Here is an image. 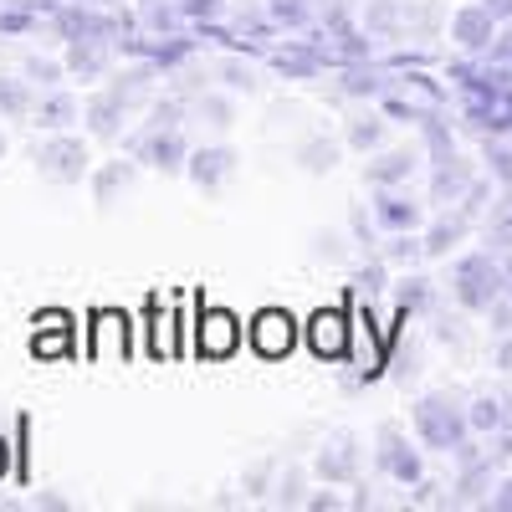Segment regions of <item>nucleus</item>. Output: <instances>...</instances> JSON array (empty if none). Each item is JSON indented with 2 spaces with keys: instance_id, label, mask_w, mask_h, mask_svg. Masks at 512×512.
<instances>
[{
  "instance_id": "f257e3e1",
  "label": "nucleus",
  "mask_w": 512,
  "mask_h": 512,
  "mask_svg": "<svg viewBox=\"0 0 512 512\" xmlns=\"http://www.w3.org/2000/svg\"><path fill=\"white\" fill-rule=\"evenodd\" d=\"M451 292L466 313H492L507 292V272L492 251H466L461 262L451 267Z\"/></svg>"
},
{
  "instance_id": "f03ea898",
  "label": "nucleus",
  "mask_w": 512,
  "mask_h": 512,
  "mask_svg": "<svg viewBox=\"0 0 512 512\" xmlns=\"http://www.w3.org/2000/svg\"><path fill=\"white\" fill-rule=\"evenodd\" d=\"M410 420H415V436L431 451H446V456H456L466 446V436H472V420H466V410L451 395H420Z\"/></svg>"
},
{
  "instance_id": "7ed1b4c3",
  "label": "nucleus",
  "mask_w": 512,
  "mask_h": 512,
  "mask_svg": "<svg viewBox=\"0 0 512 512\" xmlns=\"http://www.w3.org/2000/svg\"><path fill=\"white\" fill-rule=\"evenodd\" d=\"M364 31L369 36H384V41H425L436 31V11L431 6H410V0H369L364 6Z\"/></svg>"
},
{
  "instance_id": "20e7f679",
  "label": "nucleus",
  "mask_w": 512,
  "mask_h": 512,
  "mask_svg": "<svg viewBox=\"0 0 512 512\" xmlns=\"http://www.w3.org/2000/svg\"><path fill=\"white\" fill-rule=\"evenodd\" d=\"M88 169H93L88 144H82L77 134H67V128L36 144V175L47 185H82V180H88Z\"/></svg>"
},
{
  "instance_id": "39448f33",
  "label": "nucleus",
  "mask_w": 512,
  "mask_h": 512,
  "mask_svg": "<svg viewBox=\"0 0 512 512\" xmlns=\"http://www.w3.org/2000/svg\"><path fill=\"white\" fill-rule=\"evenodd\" d=\"M52 26L62 41H113L128 31V16H108L98 6H82V0H57Z\"/></svg>"
},
{
  "instance_id": "423d86ee",
  "label": "nucleus",
  "mask_w": 512,
  "mask_h": 512,
  "mask_svg": "<svg viewBox=\"0 0 512 512\" xmlns=\"http://www.w3.org/2000/svg\"><path fill=\"white\" fill-rule=\"evenodd\" d=\"M359 466H364V451H359V436L354 431H328L313 451V472L328 482V487H344L359 477Z\"/></svg>"
},
{
  "instance_id": "0eeeda50",
  "label": "nucleus",
  "mask_w": 512,
  "mask_h": 512,
  "mask_svg": "<svg viewBox=\"0 0 512 512\" xmlns=\"http://www.w3.org/2000/svg\"><path fill=\"white\" fill-rule=\"evenodd\" d=\"M374 461H379V472L390 477V482H400V487L425 482V461H420V451L395 431V425H379V436H374Z\"/></svg>"
},
{
  "instance_id": "6e6552de",
  "label": "nucleus",
  "mask_w": 512,
  "mask_h": 512,
  "mask_svg": "<svg viewBox=\"0 0 512 512\" xmlns=\"http://www.w3.org/2000/svg\"><path fill=\"white\" fill-rule=\"evenodd\" d=\"M134 159L164 169V175H180V169L190 164V144H185L180 128H144V134L134 139Z\"/></svg>"
},
{
  "instance_id": "1a4fd4ad",
  "label": "nucleus",
  "mask_w": 512,
  "mask_h": 512,
  "mask_svg": "<svg viewBox=\"0 0 512 512\" xmlns=\"http://www.w3.org/2000/svg\"><path fill=\"white\" fill-rule=\"evenodd\" d=\"M497 16L482 6V0H477V6H461L456 16H451V41H456V47L461 52H472V57H482V52H492V41H497Z\"/></svg>"
},
{
  "instance_id": "9d476101",
  "label": "nucleus",
  "mask_w": 512,
  "mask_h": 512,
  "mask_svg": "<svg viewBox=\"0 0 512 512\" xmlns=\"http://www.w3.org/2000/svg\"><path fill=\"white\" fill-rule=\"evenodd\" d=\"M246 338H251V349L262 354V359H282L297 344V323L282 308H267V313H256V323L246 328Z\"/></svg>"
},
{
  "instance_id": "9b49d317",
  "label": "nucleus",
  "mask_w": 512,
  "mask_h": 512,
  "mask_svg": "<svg viewBox=\"0 0 512 512\" xmlns=\"http://www.w3.org/2000/svg\"><path fill=\"white\" fill-rule=\"evenodd\" d=\"M195 338H200V354L205 359H231L236 344H241V323L226 308H205L200 323H195Z\"/></svg>"
},
{
  "instance_id": "f8f14e48",
  "label": "nucleus",
  "mask_w": 512,
  "mask_h": 512,
  "mask_svg": "<svg viewBox=\"0 0 512 512\" xmlns=\"http://www.w3.org/2000/svg\"><path fill=\"white\" fill-rule=\"evenodd\" d=\"M123 118H128V93L118 88H103V93H93L88 103H82V123L93 128V139H118V128H123Z\"/></svg>"
},
{
  "instance_id": "ddd939ff",
  "label": "nucleus",
  "mask_w": 512,
  "mask_h": 512,
  "mask_svg": "<svg viewBox=\"0 0 512 512\" xmlns=\"http://www.w3.org/2000/svg\"><path fill=\"white\" fill-rule=\"evenodd\" d=\"M185 175H190L200 190H221V185L236 175V149H231V144H205V149H190Z\"/></svg>"
},
{
  "instance_id": "4468645a",
  "label": "nucleus",
  "mask_w": 512,
  "mask_h": 512,
  "mask_svg": "<svg viewBox=\"0 0 512 512\" xmlns=\"http://www.w3.org/2000/svg\"><path fill=\"white\" fill-rule=\"evenodd\" d=\"M118 52H123V57H144V62H154V67H180V62L195 52V41H190L185 31H175V36H159V41L123 36V41H118Z\"/></svg>"
},
{
  "instance_id": "2eb2a0df",
  "label": "nucleus",
  "mask_w": 512,
  "mask_h": 512,
  "mask_svg": "<svg viewBox=\"0 0 512 512\" xmlns=\"http://www.w3.org/2000/svg\"><path fill=\"white\" fill-rule=\"evenodd\" d=\"M374 221H379L384 231H415V226L425 221V205H420V200H410L400 185L374 190Z\"/></svg>"
},
{
  "instance_id": "dca6fc26",
  "label": "nucleus",
  "mask_w": 512,
  "mask_h": 512,
  "mask_svg": "<svg viewBox=\"0 0 512 512\" xmlns=\"http://www.w3.org/2000/svg\"><path fill=\"white\" fill-rule=\"evenodd\" d=\"M466 190H472V169H466V159L456 154V149H446V154H436V175H431V200L436 205H456V200H466Z\"/></svg>"
},
{
  "instance_id": "f3484780",
  "label": "nucleus",
  "mask_w": 512,
  "mask_h": 512,
  "mask_svg": "<svg viewBox=\"0 0 512 512\" xmlns=\"http://www.w3.org/2000/svg\"><path fill=\"white\" fill-rule=\"evenodd\" d=\"M67 77H82V82H98L108 67H113V41H67Z\"/></svg>"
},
{
  "instance_id": "a211bd4d",
  "label": "nucleus",
  "mask_w": 512,
  "mask_h": 512,
  "mask_svg": "<svg viewBox=\"0 0 512 512\" xmlns=\"http://www.w3.org/2000/svg\"><path fill=\"white\" fill-rule=\"evenodd\" d=\"M36 128H47V134H62V128H72L77 118H82V103L67 93V88H47L36 98Z\"/></svg>"
},
{
  "instance_id": "6ab92c4d",
  "label": "nucleus",
  "mask_w": 512,
  "mask_h": 512,
  "mask_svg": "<svg viewBox=\"0 0 512 512\" xmlns=\"http://www.w3.org/2000/svg\"><path fill=\"white\" fill-rule=\"evenodd\" d=\"M410 175H415V154H410V149H384V154H374V159L364 164V180H369L374 190L410 185Z\"/></svg>"
},
{
  "instance_id": "aec40b11",
  "label": "nucleus",
  "mask_w": 512,
  "mask_h": 512,
  "mask_svg": "<svg viewBox=\"0 0 512 512\" xmlns=\"http://www.w3.org/2000/svg\"><path fill=\"white\" fill-rule=\"evenodd\" d=\"M466 118H472L482 134H512V93L466 98Z\"/></svg>"
},
{
  "instance_id": "412c9836",
  "label": "nucleus",
  "mask_w": 512,
  "mask_h": 512,
  "mask_svg": "<svg viewBox=\"0 0 512 512\" xmlns=\"http://www.w3.org/2000/svg\"><path fill=\"white\" fill-rule=\"evenodd\" d=\"M308 338H313V349L323 354V359H338L349 349V318L344 313H318L313 323H308Z\"/></svg>"
},
{
  "instance_id": "4be33fe9",
  "label": "nucleus",
  "mask_w": 512,
  "mask_h": 512,
  "mask_svg": "<svg viewBox=\"0 0 512 512\" xmlns=\"http://www.w3.org/2000/svg\"><path fill=\"white\" fill-rule=\"evenodd\" d=\"M338 159H344V144L328 139V134H313L297 144V164H303V175H333Z\"/></svg>"
},
{
  "instance_id": "5701e85b",
  "label": "nucleus",
  "mask_w": 512,
  "mask_h": 512,
  "mask_svg": "<svg viewBox=\"0 0 512 512\" xmlns=\"http://www.w3.org/2000/svg\"><path fill=\"white\" fill-rule=\"evenodd\" d=\"M466 231H472V205H466V210H451V216H441L431 231L420 236V241H425V256H446Z\"/></svg>"
},
{
  "instance_id": "b1692460",
  "label": "nucleus",
  "mask_w": 512,
  "mask_h": 512,
  "mask_svg": "<svg viewBox=\"0 0 512 512\" xmlns=\"http://www.w3.org/2000/svg\"><path fill=\"white\" fill-rule=\"evenodd\" d=\"M134 180H139V164H134V159H108V164L98 169V175H93V200L108 210V205H113V195H118V190H128Z\"/></svg>"
},
{
  "instance_id": "393cba45",
  "label": "nucleus",
  "mask_w": 512,
  "mask_h": 512,
  "mask_svg": "<svg viewBox=\"0 0 512 512\" xmlns=\"http://www.w3.org/2000/svg\"><path fill=\"white\" fill-rule=\"evenodd\" d=\"M36 113V82L0 72V118H31Z\"/></svg>"
},
{
  "instance_id": "a878e982",
  "label": "nucleus",
  "mask_w": 512,
  "mask_h": 512,
  "mask_svg": "<svg viewBox=\"0 0 512 512\" xmlns=\"http://www.w3.org/2000/svg\"><path fill=\"white\" fill-rule=\"evenodd\" d=\"M344 144H349V149H359V154H374V149L384 144V123H379L374 113L349 118V128H344Z\"/></svg>"
},
{
  "instance_id": "bb28decb",
  "label": "nucleus",
  "mask_w": 512,
  "mask_h": 512,
  "mask_svg": "<svg viewBox=\"0 0 512 512\" xmlns=\"http://www.w3.org/2000/svg\"><path fill=\"white\" fill-rule=\"evenodd\" d=\"M195 113H200L210 128H221V134L236 123V103H231L226 93H200V98H195Z\"/></svg>"
},
{
  "instance_id": "cd10ccee",
  "label": "nucleus",
  "mask_w": 512,
  "mask_h": 512,
  "mask_svg": "<svg viewBox=\"0 0 512 512\" xmlns=\"http://www.w3.org/2000/svg\"><path fill=\"white\" fill-rule=\"evenodd\" d=\"M21 77H26V82H36V88L47 93V88H62V77H67V62H57V57H26Z\"/></svg>"
},
{
  "instance_id": "c85d7f7f",
  "label": "nucleus",
  "mask_w": 512,
  "mask_h": 512,
  "mask_svg": "<svg viewBox=\"0 0 512 512\" xmlns=\"http://www.w3.org/2000/svg\"><path fill=\"white\" fill-rule=\"evenodd\" d=\"M267 16H272V26L303 31L313 21V6H308V0H267Z\"/></svg>"
},
{
  "instance_id": "c756f323",
  "label": "nucleus",
  "mask_w": 512,
  "mask_h": 512,
  "mask_svg": "<svg viewBox=\"0 0 512 512\" xmlns=\"http://www.w3.org/2000/svg\"><path fill=\"white\" fill-rule=\"evenodd\" d=\"M344 93H349V98H379V93H384V82H379V72H374V67L354 62V67L344 72Z\"/></svg>"
},
{
  "instance_id": "7c9ffc66",
  "label": "nucleus",
  "mask_w": 512,
  "mask_h": 512,
  "mask_svg": "<svg viewBox=\"0 0 512 512\" xmlns=\"http://www.w3.org/2000/svg\"><path fill=\"white\" fill-rule=\"evenodd\" d=\"M466 420H472V436H492V431H502V400L482 395L472 410H466Z\"/></svg>"
},
{
  "instance_id": "2f4dec72",
  "label": "nucleus",
  "mask_w": 512,
  "mask_h": 512,
  "mask_svg": "<svg viewBox=\"0 0 512 512\" xmlns=\"http://www.w3.org/2000/svg\"><path fill=\"white\" fill-rule=\"evenodd\" d=\"M216 77H221L226 93H256V72H251L241 57H226V62L216 67Z\"/></svg>"
},
{
  "instance_id": "473e14b6",
  "label": "nucleus",
  "mask_w": 512,
  "mask_h": 512,
  "mask_svg": "<svg viewBox=\"0 0 512 512\" xmlns=\"http://www.w3.org/2000/svg\"><path fill=\"white\" fill-rule=\"evenodd\" d=\"M272 67H277L282 77H313L323 62H318L308 47H297V52H277V57H272Z\"/></svg>"
},
{
  "instance_id": "72a5a7b5",
  "label": "nucleus",
  "mask_w": 512,
  "mask_h": 512,
  "mask_svg": "<svg viewBox=\"0 0 512 512\" xmlns=\"http://www.w3.org/2000/svg\"><path fill=\"white\" fill-rule=\"evenodd\" d=\"M144 21H149V26H154L159 36H175V31L185 26V11H180V6H159V0H149Z\"/></svg>"
},
{
  "instance_id": "f704fd0d",
  "label": "nucleus",
  "mask_w": 512,
  "mask_h": 512,
  "mask_svg": "<svg viewBox=\"0 0 512 512\" xmlns=\"http://www.w3.org/2000/svg\"><path fill=\"white\" fill-rule=\"evenodd\" d=\"M400 88H405V93H415L420 103H436V108L446 103V93H441V88H436V82L425 77V72H410V77H400Z\"/></svg>"
},
{
  "instance_id": "c9c22d12",
  "label": "nucleus",
  "mask_w": 512,
  "mask_h": 512,
  "mask_svg": "<svg viewBox=\"0 0 512 512\" xmlns=\"http://www.w3.org/2000/svg\"><path fill=\"white\" fill-rule=\"evenodd\" d=\"M180 11H185V21H195V26H210V21L226 16L221 0H180Z\"/></svg>"
},
{
  "instance_id": "e433bc0d",
  "label": "nucleus",
  "mask_w": 512,
  "mask_h": 512,
  "mask_svg": "<svg viewBox=\"0 0 512 512\" xmlns=\"http://www.w3.org/2000/svg\"><path fill=\"white\" fill-rule=\"evenodd\" d=\"M36 26V11L31 6H11V11H0V36H21Z\"/></svg>"
},
{
  "instance_id": "4c0bfd02",
  "label": "nucleus",
  "mask_w": 512,
  "mask_h": 512,
  "mask_svg": "<svg viewBox=\"0 0 512 512\" xmlns=\"http://www.w3.org/2000/svg\"><path fill=\"white\" fill-rule=\"evenodd\" d=\"M425 287H431L425 277H410V282H400V313H415V308H425V297H431Z\"/></svg>"
},
{
  "instance_id": "58836bf2",
  "label": "nucleus",
  "mask_w": 512,
  "mask_h": 512,
  "mask_svg": "<svg viewBox=\"0 0 512 512\" xmlns=\"http://www.w3.org/2000/svg\"><path fill=\"white\" fill-rule=\"evenodd\" d=\"M180 113H185V103H180V98L154 103V108H149V128H180Z\"/></svg>"
},
{
  "instance_id": "ea45409f",
  "label": "nucleus",
  "mask_w": 512,
  "mask_h": 512,
  "mask_svg": "<svg viewBox=\"0 0 512 512\" xmlns=\"http://www.w3.org/2000/svg\"><path fill=\"white\" fill-rule=\"evenodd\" d=\"M487 164H492V175L512 185V144H487Z\"/></svg>"
},
{
  "instance_id": "a19ab883",
  "label": "nucleus",
  "mask_w": 512,
  "mask_h": 512,
  "mask_svg": "<svg viewBox=\"0 0 512 512\" xmlns=\"http://www.w3.org/2000/svg\"><path fill=\"white\" fill-rule=\"evenodd\" d=\"M277 502H282V507H297V502H303V472H287V477L277 482Z\"/></svg>"
},
{
  "instance_id": "79ce46f5",
  "label": "nucleus",
  "mask_w": 512,
  "mask_h": 512,
  "mask_svg": "<svg viewBox=\"0 0 512 512\" xmlns=\"http://www.w3.org/2000/svg\"><path fill=\"white\" fill-rule=\"evenodd\" d=\"M487 236H492V246H512V205L497 210V226H487Z\"/></svg>"
},
{
  "instance_id": "37998d69",
  "label": "nucleus",
  "mask_w": 512,
  "mask_h": 512,
  "mask_svg": "<svg viewBox=\"0 0 512 512\" xmlns=\"http://www.w3.org/2000/svg\"><path fill=\"white\" fill-rule=\"evenodd\" d=\"M308 507L313 512H338V507H344V497H338V492H318V497H308Z\"/></svg>"
},
{
  "instance_id": "c03bdc74",
  "label": "nucleus",
  "mask_w": 512,
  "mask_h": 512,
  "mask_svg": "<svg viewBox=\"0 0 512 512\" xmlns=\"http://www.w3.org/2000/svg\"><path fill=\"white\" fill-rule=\"evenodd\" d=\"M359 282H364V292H384V267L374 262V267H364L359 272Z\"/></svg>"
},
{
  "instance_id": "a18cd8bd",
  "label": "nucleus",
  "mask_w": 512,
  "mask_h": 512,
  "mask_svg": "<svg viewBox=\"0 0 512 512\" xmlns=\"http://www.w3.org/2000/svg\"><path fill=\"white\" fill-rule=\"evenodd\" d=\"M487 57H492V62H502V67H512V36H497Z\"/></svg>"
},
{
  "instance_id": "49530a36",
  "label": "nucleus",
  "mask_w": 512,
  "mask_h": 512,
  "mask_svg": "<svg viewBox=\"0 0 512 512\" xmlns=\"http://www.w3.org/2000/svg\"><path fill=\"white\" fill-rule=\"evenodd\" d=\"M482 6H487L497 21H512V0H482Z\"/></svg>"
},
{
  "instance_id": "de8ad7c7",
  "label": "nucleus",
  "mask_w": 512,
  "mask_h": 512,
  "mask_svg": "<svg viewBox=\"0 0 512 512\" xmlns=\"http://www.w3.org/2000/svg\"><path fill=\"white\" fill-rule=\"evenodd\" d=\"M497 369L512 374V338H502V344H497Z\"/></svg>"
},
{
  "instance_id": "09e8293b",
  "label": "nucleus",
  "mask_w": 512,
  "mask_h": 512,
  "mask_svg": "<svg viewBox=\"0 0 512 512\" xmlns=\"http://www.w3.org/2000/svg\"><path fill=\"white\" fill-rule=\"evenodd\" d=\"M492 507H502V512H512V482H502V492L492 497Z\"/></svg>"
},
{
  "instance_id": "8fccbe9b",
  "label": "nucleus",
  "mask_w": 512,
  "mask_h": 512,
  "mask_svg": "<svg viewBox=\"0 0 512 512\" xmlns=\"http://www.w3.org/2000/svg\"><path fill=\"white\" fill-rule=\"evenodd\" d=\"M502 272H507V297H512V262H502Z\"/></svg>"
},
{
  "instance_id": "3c124183",
  "label": "nucleus",
  "mask_w": 512,
  "mask_h": 512,
  "mask_svg": "<svg viewBox=\"0 0 512 512\" xmlns=\"http://www.w3.org/2000/svg\"><path fill=\"white\" fill-rule=\"evenodd\" d=\"M0 477H6V441H0Z\"/></svg>"
},
{
  "instance_id": "603ef678",
  "label": "nucleus",
  "mask_w": 512,
  "mask_h": 512,
  "mask_svg": "<svg viewBox=\"0 0 512 512\" xmlns=\"http://www.w3.org/2000/svg\"><path fill=\"white\" fill-rule=\"evenodd\" d=\"M82 6H108V0H82Z\"/></svg>"
},
{
  "instance_id": "864d4df0",
  "label": "nucleus",
  "mask_w": 512,
  "mask_h": 512,
  "mask_svg": "<svg viewBox=\"0 0 512 512\" xmlns=\"http://www.w3.org/2000/svg\"><path fill=\"white\" fill-rule=\"evenodd\" d=\"M0 159H6V134H0Z\"/></svg>"
},
{
  "instance_id": "5fc2aeb1",
  "label": "nucleus",
  "mask_w": 512,
  "mask_h": 512,
  "mask_svg": "<svg viewBox=\"0 0 512 512\" xmlns=\"http://www.w3.org/2000/svg\"><path fill=\"white\" fill-rule=\"evenodd\" d=\"M144 6H149V0H144Z\"/></svg>"
}]
</instances>
